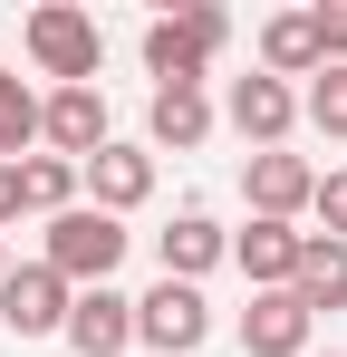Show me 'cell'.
<instances>
[{
	"instance_id": "obj_1",
	"label": "cell",
	"mask_w": 347,
	"mask_h": 357,
	"mask_svg": "<svg viewBox=\"0 0 347 357\" xmlns=\"http://www.w3.org/2000/svg\"><path fill=\"white\" fill-rule=\"evenodd\" d=\"M145 77L155 87H203L213 77V59L231 49V20L213 10V0H193V10H164V20H145Z\"/></svg>"
},
{
	"instance_id": "obj_2",
	"label": "cell",
	"mask_w": 347,
	"mask_h": 357,
	"mask_svg": "<svg viewBox=\"0 0 347 357\" xmlns=\"http://www.w3.org/2000/svg\"><path fill=\"white\" fill-rule=\"evenodd\" d=\"M20 49L39 77L58 87H97V68H107V39H97V20L77 10V0H39L29 20H20Z\"/></svg>"
},
{
	"instance_id": "obj_3",
	"label": "cell",
	"mask_w": 347,
	"mask_h": 357,
	"mask_svg": "<svg viewBox=\"0 0 347 357\" xmlns=\"http://www.w3.org/2000/svg\"><path fill=\"white\" fill-rule=\"evenodd\" d=\"M39 261H49L68 290H107L116 261H125V222L97 213V203H77V213H58L49 232H39Z\"/></svg>"
},
{
	"instance_id": "obj_4",
	"label": "cell",
	"mask_w": 347,
	"mask_h": 357,
	"mask_svg": "<svg viewBox=\"0 0 347 357\" xmlns=\"http://www.w3.org/2000/svg\"><path fill=\"white\" fill-rule=\"evenodd\" d=\"M213 338V299L193 290V280H155V290L135 299V348L145 357H193Z\"/></svg>"
},
{
	"instance_id": "obj_5",
	"label": "cell",
	"mask_w": 347,
	"mask_h": 357,
	"mask_svg": "<svg viewBox=\"0 0 347 357\" xmlns=\"http://www.w3.org/2000/svg\"><path fill=\"white\" fill-rule=\"evenodd\" d=\"M116 126H107V87H49L39 97V155L58 165H87V155H107Z\"/></svg>"
},
{
	"instance_id": "obj_6",
	"label": "cell",
	"mask_w": 347,
	"mask_h": 357,
	"mask_svg": "<svg viewBox=\"0 0 347 357\" xmlns=\"http://www.w3.org/2000/svg\"><path fill=\"white\" fill-rule=\"evenodd\" d=\"M68 309H77V290L58 280L49 261H10V280H0V328L10 338H58Z\"/></svg>"
},
{
	"instance_id": "obj_7",
	"label": "cell",
	"mask_w": 347,
	"mask_h": 357,
	"mask_svg": "<svg viewBox=\"0 0 347 357\" xmlns=\"http://www.w3.org/2000/svg\"><path fill=\"white\" fill-rule=\"evenodd\" d=\"M241 193H251V222H299V213L318 203V165L289 155V145H270V155L241 165Z\"/></svg>"
},
{
	"instance_id": "obj_8",
	"label": "cell",
	"mask_w": 347,
	"mask_h": 357,
	"mask_svg": "<svg viewBox=\"0 0 347 357\" xmlns=\"http://www.w3.org/2000/svg\"><path fill=\"white\" fill-rule=\"evenodd\" d=\"M222 116L231 135L251 145V155H270V145H289V126H299V87H280V77H231V97H222Z\"/></svg>"
},
{
	"instance_id": "obj_9",
	"label": "cell",
	"mask_w": 347,
	"mask_h": 357,
	"mask_svg": "<svg viewBox=\"0 0 347 357\" xmlns=\"http://www.w3.org/2000/svg\"><path fill=\"white\" fill-rule=\"evenodd\" d=\"M77 193H87L97 213H116V222H125V213L155 193V145H125V135H116L107 155H87V165H77Z\"/></svg>"
},
{
	"instance_id": "obj_10",
	"label": "cell",
	"mask_w": 347,
	"mask_h": 357,
	"mask_svg": "<svg viewBox=\"0 0 347 357\" xmlns=\"http://www.w3.org/2000/svg\"><path fill=\"white\" fill-rule=\"evenodd\" d=\"M58 338H68L77 357H125V348H135V299L116 290V280H107V290H77V309H68Z\"/></svg>"
},
{
	"instance_id": "obj_11",
	"label": "cell",
	"mask_w": 347,
	"mask_h": 357,
	"mask_svg": "<svg viewBox=\"0 0 347 357\" xmlns=\"http://www.w3.org/2000/svg\"><path fill=\"white\" fill-rule=\"evenodd\" d=\"M309 338H318V319L289 290H251V309H241V357H309Z\"/></svg>"
},
{
	"instance_id": "obj_12",
	"label": "cell",
	"mask_w": 347,
	"mask_h": 357,
	"mask_svg": "<svg viewBox=\"0 0 347 357\" xmlns=\"http://www.w3.org/2000/svg\"><path fill=\"white\" fill-rule=\"evenodd\" d=\"M318 10H270V20H261V77H318Z\"/></svg>"
},
{
	"instance_id": "obj_13",
	"label": "cell",
	"mask_w": 347,
	"mask_h": 357,
	"mask_svg": "<svg viewBox=\"0 0 347 357\" xmlns=\"http://www.w3.org/2000/svg\"><path fill=\"white\" fill-rule=\"evenodd\" d=\"M299 222H251V232H231V261H241V280L251 290H289L299 280Z\"/></svg>"
},
{
	"instance_id": "obj_14",
	"label": "cell",
	"mask_w": 347,
	"mask_h": 357,
	"mask_svg": "<svg viewBox=\"0 0 347 357\" xmlns=\"http://www.w3.org/2000/svg\"><path fill=\"white\" fill-rule=\"evenodd\" d=\"M155 251H164V280H193V290H203V271L231 261V232L213 222V213H174L164 232H155Z\"/></svg>"
},
{
	"instance_id": "obj_15",
	"label": "cell",
	"mask_w": 347,
	"mask_h": 357,
	"mask_svg": "<svg viewBox=\"0 0 347 357\" xmlns=\"http://www.w3.org/2000/svg\"><path fill=\"white\" fill-rule=\"evenodd\" d=\"M213 135V97L203 87H155V107H145V145L155 155H193Z\"/></svg>"
},
{
	"instance_id": "obj_16",
	"label": "cell",
	"mask_w": 347,
	"mask_h": 357,
	"mask_svg": "<svg viewBox=\"0 0 347 357\" xmlns=\"http://www.w3.org/2000/svg\"><path fill=\"white\" fill-rule=\"evenodd\" d=\"M289 299H299L309 319L347 309V241H328V232H309V241H299V280H289Z\"/></svg>"
},
{
	"instance_id": "obj_17",
	"label": "cell",
	"mask_w": 347,
	"mask_h": 357,
	"mask_svg": "<svg viewBox=\"0 0 347 357\" xmlns=\"http://www.w3.org/2000/svg\"><path fill=\"white\" fill-rule=\"evenodd\" d=\"M29 155H39V87L0 68V165H29Z\"/></svg>"
},
{
	"instance_id": "obj_18",
	"label": "cell",
	"mask_w": 347,
	"mask_h": 357,
	"mask_svg": "<svg viewBox=\"0 0 347 357\" xmlns=\"http://www.w3.org/2000/svg\"><path fill=\"white\" fill-rule=\"evenodd\" d=\"M87 193H77V165H58V155H29L20 165V213H39V222H58V213H77Z\"/></svg>"
},
{
	"instance_id": "obj_19",
	"label": "cell",
	"mask_w": 347,
	"mask_h": 357,
	"mask_svg": "<svg viewBox=\"0 0 347 357\" xmlns=\"http://www.w3.org/2000/svg\"><path fill=\"white\" fill-rule=\"evenodd\" d=\"M299 116L318 126L328 145H347V68H318V77H309V97H299Z\"/></svg>"
},
{
	"instance_id": "obj_20",
	"label": "cell",
	"mask_w": 347,
	"mask_h": 357,
	"mask_svg": "<svg viewBox=\"0 0 347 357\" xmlns=\"http://www.w3.org/2000/svg\"><path fill=\"white\" fill-rule=\"evenodd\" d=\"M318 59L347 68V0H318Z\"/></svg>"
},
{
	"instance_id": "obj_21",
	"label": "cell",
	"mask_w": 347,
	"mask_h": 357,
	"mask_svg": "<svg viewBox=\"0 0 347 357\" xmlns=\"http://www.w3.org/2000/svg\"><path fill=\"white\" fill-rule=\"evenodd\" d=\"M309 213L328 222V241H347V174H318V203Z\"/></svg>"
},
{
	"instance_id": "obj_22",
	"label": "cell",
	"mask_w": 347,
	"mask_h": 357,
	"mask_svg": "<svg viewBox=\"0 0 347 357\" xmlns=\"http://www.w3.org/2000/svg\"><path fill=\"white\" fill-rule=\"evenodd\" d=\"M20 222V165H0V232Z\"/></svg>"
},
{
	"instance_id": "obj_23",
	"label": "cell",
	"mask_w": 347,
	"mask_h": 357,
	"mask_svg": "<svg viewBox=\"0 0 347 357\" xmlns=\"http://www.w3.org/2000/svg\"><path fill=\"white\" fill-rule=\"evenodd\" d=\"M0 280H10V241H0Z\"/></svg>"
},
{
	"instance_id": "obj_24",
	"label": "cell",
	"mask_w": 347,
	"mask_h": 357,
	"mask_svg": "<svg viewBox=\"0 0 347 357\" xmlns=\"http://www.w3.org/2000/svg\"><path fill=\"white\" fill-rule=\"evenodd\" d=\"M309 357H347V348H309Z\"/></svg>"
}]
</instances>
